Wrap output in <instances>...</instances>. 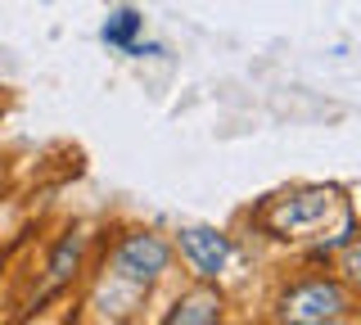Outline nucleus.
Segmentation results:
<instances>
[{
	"instance_id": "obj_8",
	"label": "nucleus",
	"mask_w": 361,
	"mask_h": 325,
	"mask_svg": "<svg viewBox=\"0 0 361 325\" xmlns=\"http://www.w3.org/2000/svg\"><path fill=\"white\" fill-rule=\"evenodd\" d=\"M348 271H353V276H361V249H353V253H348Z\"/></svg>"
},
{
	"instance_id": "obj_7",
	"label": "nucleus",
	"mask_w": 361,
	"mask_h": 325,
	"mask_svg": "<svg viewBox=\"0 0 361 325\" xmlns=\"http://www.w3.org/2000/svg\"><path fill=\"white\" fill-rule=\"evenodd\" d=\"M77 262V240H63L59 244V253H54V262H50V285H63L68 280V266Z\"/></svg>"
},
{
	"instance_id": "obj_4",
	"label": "nucleus",
	"mask_w": 361,
	"mask_h": 325,
	"mask_svg": "<svg viewBox=\"0 0 361 325\" xmlns=\"http://www.w3.org/2000/svg\"><path fill=\"white\" fill-rule=\"evenodd\" d=\"M180 249L190 253V262H195L203 276H217L221 266H226V257H231V244H226V235L208 231V226L185 231V235H180Z\"/></svg>"
},
{
	"instance_id": "obj_3",
	"label": "nucleus",
	"mask_w": 361,
	"mask_h": 325,
	"mask_svg": "<svg viewBox=\"0 0 361 325\" xmlns=\"http://www.w3.org/2000/svg\"><path fill=\"white\" fill-rule=\"evenodd\" d=\"M343 312V289L338 285H307L285 302L289 321H334Z\"/></svg>"
},
{
	"instance_id": "obj_2",
	"label": "nucleus",
	"mask_w": 361,
	"mask_h": 325,
	"mask_svg": "<svg viewBox=\"0 0 361 325\" xmlns=\"http://www.w3.org/2000/svg\"><path fill=\"white\" fill-rule=\"evenodd\" d=\"M163 266H167V244L154 235H131L118 249V271L131 280H154Z\"/></svg>"
},
{
	"instance_id": "obj_5",
	"label": "nucleus",
	"mask_w": 361,
	"mask_h": 325,
	"mask_svg": "<svg viewBox=\"0 0 361 325\" xmlns=\"http://www.w3.org/2000/svg\"><path fill=\"white\" fill-rule=\"evenodd\" d=\"M180 321H217V298H208V294L185 298V302L172 312V325H180Z\"/></svg>"
},
{
	"instance_id": "obj_6",
	"label": "nucleus",
	"mask_w": 361,
	"mask_h": 325,
	"mask_svg": "<svg viewBox=\"0 0 361 325\" xmlns=\"http://www.w3.org/2000/svg\"><path fill=\"white\" fill-rule=\"evenodd\" d=\"M135 32H140V14H135V9H122L113 23H104V41L109 46H131Z\"/></svg>"
},
{
	"instance_id": "obj_1",
	"label": "nucleus",
	"mask_w": 361,
	"mask_h": 325,
	"mask_svg": "<svg viewBox=\"0 0 361 325\" xmlns=\"http://www.w3.org/2000/svg\"><path fill=\"white\" fill-rule=\"evenodd\" d=\"M330 208H334L330 190H312V195H298V199H289V204H280L276 212H271V226L298 235V231H312L316 221H325Z\"/></svg>"
}]
</instances>
